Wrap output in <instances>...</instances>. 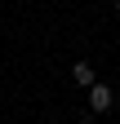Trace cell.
Returning <instances> with one entry per match:
<instances>
[{"label":"cell","mask_w":120,"mask_h":124,"mask_svg":"<svg viewBox=\"0 0 120 124\" xmlns=\"http://www.w3.org/2000/svg\"><path fill=\"white\" fill-rule=\"evenodd\" d=\"M111 102H116V93H111V84H89V106L94 111H111Z\"/></svg>","instance_id":"6da1fadb"},{"label":"cell","mask_w":120,"mask_h":124,"mask_svg":"<svg viewBox=\"0 0 120 124\" xmlns=\"http://www.w3.org/2000/svg\"><path fill=\"white\" fill-rule=\"evenodd\" d=\"M71 80H76V84H85V89H89V84H94V67H89V62L80 58L76 67H71Z\"/></svg>","instance_id":"7a4b0ae2"},{"label":"cell","mask_w":120,"mask_h":124,"mask_svg":"<svg viewBox=\"0 0 120 124\" xmlns=\"http://www.w3.org/2000/svg\"><path fill=\"white\" fill-rule=\"evenodd\" d=\"M116 13H120V0H116Z\"/></svg>","instance_id":"3957f363"}]
</instances>
